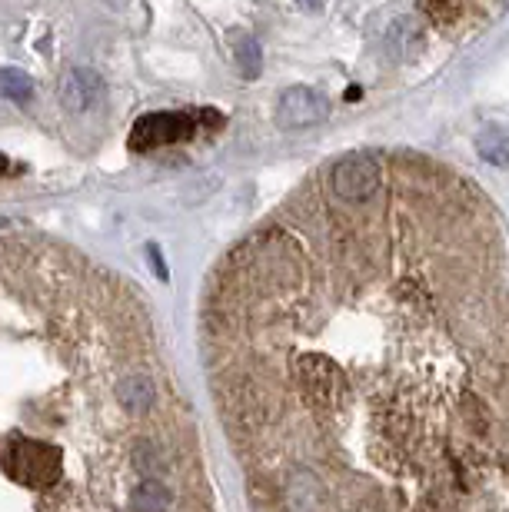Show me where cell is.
<instances>
[{
	"label": "cell",
	"mask_w": 509,
	"mask_h": 512,
	"mask_svg": "<svg viewBox=\"0 0 509 512\" xmlns=\"http://www.w3.org/2000/svg\"><path fill=\"white\" fill-rule=\"evenodd\" d=\"M0 512H220L147 300L44 237H0Z\"/></svg>",
	"instance_id": "cell-1"
},
{
	"label": "cell",
	"mask_w": 509,
	"mask_h": 512,
	"mask_svg": "<svg viewBox=\"0 0 509 512\" xmlns=\"http://www.w3.org/2000/svg\"><path fill=\"white\" fill-rule=\"evenodd\" d=\"M197 133V124L187 114H147L140 117L134 130H130V150L147 153V150H164L173 147V143H183Z\"/></svg>",
	"instance_id": "cell-2"
},
{
	"label": "cell",
	"mask_w": 509,
	"mask_h": 512,
	"mask_svg": "<svg viewBox=\"0 0 509 512\" xmlns=\"http://www.w3.org/2000/svg\"><path fill=\"white\" fill-rule=\"evenodd\" d=\"M333 114L330 97H323L313 87H290L277 104V124L280 127H313L323 124Z\"/></svg>",
	"instance_id": "cell-3"
},
{
	"label": "cell",
	"mask_w": 509,
	"mask_h": 512,
	"mask_svg": "<svg viewBox=\"0 0 509 512\" xmlns=\"http://www.w3.org/2000/svg\"><path fill=\"white\" fill-rule=\"evenodd\" d=\"M104 97V80L94 70H70L64 77V84H60V100H64L67 110H74V114H84V110L97 107V100Z\"/></svg>",
	"instance_id": "cell-4"
},
{
	"label": "cell",
	"mask_w": 509,
	"mask_h": 512,
	"mask_svg": "<svg viewBox=\"0 0 509 512\" xmlns=\"http://www.w3.org/2000/svg\"><path fill=\"white\" fill-rule=\"evenodd\" d=\"M0 97L14 100V104H27L34 97V80L17 67H0Z\"/></svg>",
	"instance_id": "cell-5"
},
{
	"label": "cell",
	"mask_w": 509,
	"mask_h": 512,
	"mask_svg": "<svg viewBox=\"0 0 509 512\" xmlns=\"http://www.w3.org/2000/svg\"><path fill=\"white\" fill-rule=\"evenodd\" d=\"M476 147H480V157L483 160L500 163V167H506V163H509V133L500 130V127L483 130L480 140H476Z\"/></svg>",
	"instance_id": "cell-6"
},
{
	"label": "cell",
	"mask_w": 509,
	"mask_h": 512,
	"mask_svg": "<svg viewBox=\"0 0 509 512\" xmlns=\"http://www.w3.org/2000/svg\"><path fill=\"white\" fill-rule=\"evenodd\" d=\"M237 64L247 77H257L260 67H263V57H260V44L253 37H243L237 44Z\"/></svg>",
	"instance_id": "cell-7"
},
{
	"label": "cell",
	"mask_w": 509,
	"mask_h": 512,
	"mask_svg": "<svg viewBox=\"0 0 509 512\" xmlns=\"http://www.w3.org/2000/svg\"><path fill=\"white\" fill-rule=\"evenodd\" d=\"M423 10L440 24H453L463 17V0H423Z\"/></svg>",
	"instance_id": "cell-8"
},
{
	"label": "cell",
	"mask_w": 509,
	"mask_h": 512,
	"mask_svg": "<svg viewBox=\"0 0 509 512\" xmlns=\"http://www.w3.org/2000/svg\"><path fill=\"white\" fill-rule=\"evenodd\" d=\"M297 4H300L303 10H310V14H317V10L323 7V0H297Z\"/></svg>",
	"instance_id": "cell-9"
},
{
	"label": "cell",
	"mask_w": 509,
	"mask_h": 512,
	"mask_svg": "<svg viewBox=\"0 0 509 512\" xmlns=\"http://www.w3.org/2000/svg\"><path fill=\"white\" fill-rule=\"evenodd\" d=\"M7 167H10V160L4 157V153H0V177H4V173H7Z\"/></svg>",
	"instance_id": "cell-10"
}]
</instances>
